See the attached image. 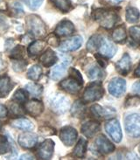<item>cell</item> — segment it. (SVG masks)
Segmentation results:
<instances>
[{
	"instance_id": "6da1fadb",
	"label": "cell",
	"mask_w": 140,
	"mask_h": 160,
	"mask_svg": "<svg viewBox=\"0 0 140 160\" xmlns=\"http://www.w3.org/2000/svg\"><path fill=\"white\" fill-rule=\"evenodd\" d=\"M69 77L63 80L60 83V87L63 90L69 94H77L82 88L83 84V79L82 74L75 68H70Z\"/></svg>"
},
{
	"instance_id": "7a4b0ae2",
	"label": "cell",
	"mask_w": 140,
	"mask_h": 160,
	"mask_svg": "<svg viewBox=\"0 0 140 160\" xmlns=\"http://www.w3.org/2000/svg\"><path fill=\"white\" fill-rule=\"evenodd\" d=\"M93 18L105 29H111L118 20V15L115 12L103 8L96 10L93 13Z\"/></svg>"
},
{
	"instance_id": "3957f363",
	"label": "cell",
	"mask_w": 140,
	"mask_h": 160,
	"mask_svg": "<svg viewBox=\"0 0 140 160\" xmlns=\"http://www.w3.org/2000/svg\"><path fill=\"white\" fill-rule=\"evenodd\" d=\"M26 25L28 32L36 38H42L47 34V26L37 15L31 14L26 18Z\"/></svg>"
},
{
	"instance_id": "277c9868",
	"label": "cell",
	"mask_w": 140,
	"mask_h": 160,
	"mask_svg": "<svg viewBox=\"0 0 140 160\" xmlns=\"http://www.w3.org/2000/svg\"><path fill=\"white\" fill-rule=\"evenodd\" d=\"M103 95H104V89L102 83L99 82H92L83 92L82 100L84 103L93 102L100 100Z\"/></svg>"
},
{
	"instance_id": "5b68a950",
	"label": "cell",
	"mask_w": 140,
	"mask_h": 160,
	"mask_svg": "<svg viewBox=\"0 0 140 160\" xmlns=\"http://www.w3.org/2000/svg\"><path fill=\"white\" fill-rule=\"evenodd\" d=\"M124 127L127 134L131 138L140 137V115L137 113L128 115L124 119Z\"/></svg>"
},
{
	"instance_id": "8992f818",
	"label": "cell",
	"mask_w": 140,
	"mask_h": 160,
	"mask_svg": "<svg viewBox=\"0 0 140 160\" xmlns=\"http://www.w3.org/2000/svg\"><path fill=\"white\" fill-rule=\"evenodd\" d=\"M50 107L56 114H64L66 111H68V109H69V100L60 94L52 95L50 100Z\"/></svg>"
},
{
	"instance_id": "52a82bcc",
	"label": "cell",
	"mask_w": 140,
	"mask_h": 160,
	"mask_svg": "<svg viewBox=\"0 0 140 160\" xmlns=\"http://www.w3.org/2000/svg\"><path fill=\"white\" fill-rule=\"evenodd\" d=\"M105 130L111 139L116 143H120L122 140V134L120 122L118 119H110L105 123Z\"/></svg>"
},
{
	"instance_id": "ba28073f",
	"label": "cell",
	"mask_w": 140,
	"mask_h": 160,
	"mask_svg": "<svg viewBox=\"0 0 140 160\" xmlns=\"http://www.w3.org/2000/svg\"><path fill=\"white\" fill-rule=\"evenodd\" d=\"M108 90H109V94L115 96V97L122 96L126 91V82H125V80L120 78V77L113 78L109 82Z\"/></svg>"
},
{
	"instance_id": "9c48e42d",
	"label": "cell",
	"mask_w": 140,
	"mask_h": 160,
	"mask_svg": "<svg viewBox=\"0 0 140 160\" xmlns=\"http://www.w3.org/2000/svg\"><path fill=\"white\" fill-rule=\"evenodd\" d=\"M77 136L78 134L76 130L70 126H66L60 131V139L66 146H72L74 144Z\"/></svg>"
},
{
	"instance_id": "30bf717a",
	"label": "cell",
	"mask_w": 140,
	"mask_h": 160,
	"mask_svg": "<svg viewBox=\"0 0 140 160\" xmlns=\"http://www.w3.org/2000/svg\"><path fill=\"white\" fill-rule=\"evenodd\" d=\"M82 38L79 35H76L62 41L59 45V49L62 52H72L79 49L82 47Z\"/></svg>"
},
{
	"instance_id": "8fae6325",
	"label": "cell",
	"mask_w": 140,
	"mask_h": 160,
	"mask_svg": "<svg viewBox=\"0 0 140 160\" xmlns=\"http://www.w3.org/2000/svg\"><path fill=\"white\" fill-rule=\"evenodd\" d=\"M98 51H99V54H101L102 56H103L106 59H110L116 54L118 51V48L110 39L102 38Z\"/></svg>"
},
{
	"instance_id": "7c38bea8",
	"label": "cell",
	"mask_w": 140,
	"mask_h": 160,
	"mask_svg": "<svg viewBox=\"0 0 140 160\" xmlns=\"http://www.w3.org/2000/svg\"><path fill=\"white\" fill-rule=\"evenodd\" d=\"M18 144L24 149H32L35 147L38 142V137L32 132L26 131L18 136Z\"/></svg>"
},
{
	"instance_id": "4fadbf2b",
	"label": "cell",
	"mask_w": 140,
	"mask_h": 160,
	"mask_svg": "<svg viewBox=\"0 0 140 160\" xmlns=\"http://www.w3.org/2000/svg\"><path fill=\"white\" fill-rule=\"evenodd\" d=\"M54 152V143L51 139H47L40 144L37 151V154L40 159H50Z\"/></svg>"
},
{
	"instance_id": "5bb4252c",
	"label": "cell",
	"mask_w": 140,
	"mask_h": 160,
	"mask_svg": "<svg viewBox=\"0 0 140 160\" xmlns=\"http://www.w3.org/2000/svg\"><path fill=\"white\" fill-rule=\"evenodd\" d=\"M96 147L97 151L102 153V154H109L111 152H114L115 150V146L114 144L106 137L103 135H100L98 136L96 139Z\"/></svg>"
},
{
	"instance_id": "9a60e30c",
	"label": "cell",
	"mask_w": 140,
	"mask_h": 160,
	"mask_svg": "<svg viewBox=\"0 0 140 160\" xmlns=\"http://www.w3.org/2000/svg\"><path fill=\"white\" fill-rule=\"evenodd\" d=\"M70 63V58L68 56L63 57V60L61 61V63L56 65L54 68H52V69L50 72V78L54 81H58L64 75V74L67 71L68 66Z\"/></svg>"
},
{
	"instance_id": "2e32d148",
	"label": "cell",
	"mask_w": 140,
	"mask_h": 160,
	"mask_svg": "<svg viewBox=\"0 0 140 160\" xmlns=\"http://www.w3.org/2000/svg\"><path fill=\"white\" fill-rule=\"evenodd\" d=\"M25 110L27 112L30 116L33 117H39L44 110V105L42 102H40L39 100L32 99L26 102L25 104Z\"/></svg>"
},
{
	"instance_id": "e0dca14e",
	"label": "cell",
	"mask_w": 140,
	"mask_h": 160,
	"mask_svg": "<svg viewBox=\"0 0 140 160\" xmlns=\"http://www.w3.org/2000/svg\"><path fill=\"white\" fill-rule=\"evenodd\" d=\"M74 32V24L69 20H62L56 26L54 30V35L57 37H66L73 34Z\"/></svg>"
},
{
	"instance_id": "ac0fdd59",
	"label": "cell",
	"mask_w": 140,
	"mask_h": 160,
	"mask_svg": "<svg viewBox=\"0 0 140 160\" xmlns=\"http://www.w3.org/2000/svg\"><path fill=\"white\" fill-rule=\"evenodd\" d=\"M58 61L55 52H53L52 49H48L40 55L39 57V62L46 68H50L53 66Z\"/></svg>"
},
{
	"instance_id": "d6986e66",
	"label": "cell",
	"mask_w": 140,
	"mask_h": 160,
	"mask_svg": "<svg viewBox=\"0 0 140 160\" xmlns=\"http://www.w3.org/2000/svg\"><path fill=\"white\" fill-rule=\"evenodd\" d=\"M81 130L86 138H93L100 130V123L96 121L86 122L82 124Z\"/></svg>"
},
{
	"instance_id": "ffe728a7",
	"label": "cell",
	"mask_w": 140,
	"mask_h": 160,
	"mask_svg": "<svg viewBox=\"0 0 140 160\" xmlns=\"http://www.w3.org/2000/svg\"><path fill=\"white\" fill-rule=\"evenodd\" d=\"M131 68V59L128 53H124L121 60L117 62L116 68L118 70V73H120L122 75H127V74L130 72Z\"/></svg>"
},
{
	"instance_id": "44dd1931",
	"label": "cell",
	"mask_w": 140,
	"mask_h": 160,
	"mask_svg": "<svg viewBox=\"0 0 140 160\" xmlns=\"http://www.w3.org/2000/svg\"><path fill=\"white\" fill-rule=\"evenodd\" d=\"M12 80L9 76H3L0 78V98H4L10 94L13 88Z\"/></svg>"
},
{
	"instance_id": "7402d4cb",
	"label": "cell",
	"mask_w": 140,
	"mask_h": 160,
	"mask_svg": "<svg viewBox=\"0 0 140 160\" xmlns=\"http://www.w3.org/2000/svg\"><path fill=\"white\" fill-rule=\"evenodd\" d=\"M46 45H47V42L44 40H41V39L35 40L29 45V47L27 48V52L31 56L38 55L43 52V50L46 48Z\"/></svg>"
},
{
	"instance_id": "603a6c76",
	"label": "cell",
	"mask_w": 140,
	"mask_h": 160,
	"mask_svg": "<svg viewBox=\"0 0 140 160\" xmlns=\"http://www.w3.org/2000/svg\"><path fill=\"white\" fill-rule=\"evenodd\" d=\"M11 125L13 126L14 128L26 130V131L33 129V124L32 123V122L24 117H18L16 119H13L12 121L11 122Z\"/></svg>"
},
{
	"instance_id": "cb8c5ba5",
	"label": "cell",
	"mask_w": 140,
	"mask_h": 160,
	"mask_svg": "<svg viewBox=\"0 0 140 160\" xmlns=\"http://www.w3.org/2000/svg\"><path fill=\"white\" fill-rule=\"evenodd\" d=\"M92 114L95 117H98V118H103V117H108L110 116L112 113H116L114 110V108H103L98 104H95L90 108Z\"/></svg>"
},
{
	"instance_id": "d4e9b609",
	"label": "cell",
	"mask_w": 140,
	"mask_h": 160,
	"mask_svg": "<svg viewBox=\"0 0 140 160\" xmlns=\"http://www.w3.org/2000/svg\"><path fill=\"white\" fill-rule=\"evenodd\" d=\"M87 75L90 80H102L104 78L105 73L101 66L93 64L87 70Z\"/></svg>"
},
{
	"instance_id": "484cf974",
	"label": "cell",
	"mask_w": 140,
	"mask_h": 160,
	"mask_svg": "<svg viewBox=\"0 0 140 160\" xmlns=\"http://www.w3.org/2000/svg\"><path fill=\"white\" fill-rule=\"evenodd\" d=\"M87 146L88 142L85 138H80L79 139L78 143H76L75 147H74V151H73V156L75 158H83L85 153L87 152Z\"/></svg>"
},
{
	"instance_id": "4316f807",
	"label": "cell",
	"mask_w": 140,
	"mask_h": 160,
	"mask_svg": "<svg viewBox=\"0 0 140 160\" xmlns=\"http://www.w3.org/2000/svg\"><path fill=\"white\" fill-rule=\"evenodd\" d=\"M126 29L124 26H119L112 32V39L117 43H123L126 40Z\"/></svg>"
},
{
	"instance_id": "83f0119b",
	"label": "cell",
	"mask_w": 140,
	"mask_h": 160,
	"mask_svg": "<svg viewBox=\"0 0 140 160\" xmlns=\"http://www.w3.org/2000/svg\"><path fill=\"white\" fill-rule=\"evenodd\" d=\"M102 39V37L98 34H95L90 37V39H88L87 43L88 51L90 52H95L96 51H97L100 47Z\"/></svg>"
},
{
	"instance_id": "f1b7e54d",
	"label": "cell",
	"mask_w": 140,
	"mask_h": 160,
	"mask_svg": "<svg viewBox=\"0 0 140 160\" xmlns=\"http://www.w3.org/2000/svg\"><path fill=\"white\" fill-rule=\"evenodd\" d=\"M10 111L11 116L13 117H22L24 116V114L26 112L25 108L22 106L21 103H18L17 102H14L13 101L12 103L10 104V107H9L8 112Z\"/></svg>"
},
{
	"instance_id": "f546056e",
	"label": "cell",
	"mask_w": 140,
	"mask_h": 160,
	"mask_svg": "<svg viewBox=\"0 0 140 160\" xmlns=\"http://www.w3.org/2000/svg\"><path fill=\"white\" fill-rule=\"evenodd\" d=\"M42 74V68L39 65H33L27 71V78L30 79L32 82L39 81Z\"/></svg>"
},
{
	"instance_id": "4dcf8cb0",
	"label": "cell",
	"mask_w": 140,
	"mask_h": 160,
	"mask_svg": "<svg viewBox=\"0 0 140 160\" xmlns=\"http://www.w3.org/2000/svg\"><path fill=\"white\" fill-rule=\"evenodd\" d=\"M140 18L139 11L135 7H129L127 8L126 13H125V18L128 23H137L138 21Z\"/></svg>"
},
{
	"instance_id": "1f68e13d",
	"label": "cell",
	"mask_w": 140,
	"mask_h": 160,
	"mask_svg": "<svg viewBox=\"0 0 140 160\" xmlns=\"http://www.w3.org/2000/svg\"><path fill=\"white\" fill-rule=\"evenodd\" d=\"M26 90L32 95L35 97L37 96H39V95L42 94L43 92V87L39 84H37V83H34V82H30L28 84L26 85Z\"/></svg>"
},
{
	"instance_id": "d6a6232c",
	"label": "cell",
	"mask_w": 140,
	"mask_h": 160,
	"mask_svg": "<svg viewBox=\"0 0 140 160\" xmlns=\"http://www.w3.org/2000/svg\"><path fill=\"white\" fill-rule=\"evenodd\" d=\"M28 95H29V93L26 89H18L13 95L12 101L17 102L18 103H25L27 102Z\"/></svg>"
},
{
	"instance_id": "836d02e7",
	"label": "cell",
	"mask_w": 140,
	"mask_h": 160,
	"mask_svg": "<svg viewBox=\"0 0 140 160\" xmlns=\"http://www.w3.org/2000/svg\"><path fill=\"white\" fill-rule=\"evenodd\" d=\"M84 102L81 101H76L73 105V107L71 108V113L72 115L75 117H81L83 115V113L85 111L84 108Z\"/></svg>"
},
{
	"instance_id": "e575fe53",
	"label": "cell",
	"mask_w": 140,
	"mask_h": 160,
	"mask_svg": "<svg viewBox=\"0 0 140 160\" xmlns=\"http://www.w3.org/2000/svg\"><path fill=\"white\" fill-rule=\"evenodd\" d=\"M53 4L59 10H61L63 12H68L71 8V1L70 0H52Z\"/></svg>"
},
{
	"instance_id": "d590c367",
	"label": "cell",
	"mask_w": 140,
	"mask_h": 160,
	"mask_svg": "<svg viewBox=\"0 0 140 160\" xmlns=\"http://www.w3.org/2000/svg\"><path fill=\"white\" fill-rule=\"evenodd\" d=\"M24 55H25V48L22 46H17L12 49L10 57L13 61H18V60H23Z\"/></svg>"
},
{
	"instance_id": "8d00e7d4",
	"label": "cell",
	"mask_w": 140,
	"mask_h": 160,
	"mask_svg": "<svg viewBox=\"0 0 140 160\" xmlns=\"http://www.w3.org/2000/svg\"><path fill=\"white\" fill-rule=\"evenodd\" d=\"M10 143L8 138L3 135H0V155L5 154L10 151Z\"/></svg>"
},
{
	"instance_id": "74e56055",
	"label": "cell",
	"mask_w": 140,
	"mask_h": 160,
	"mask_svg": "<svg viewBox=\"0 0 140 160\" xmlns=\"http://www.w3.org/2000/svg\"><path fill=\"white\" fill-rule=\"evenodd\" d=\"M129 32H130L131 39L140 46V26H131Z\"/></svg>"
},
{
	"instance_id": "f35d334b",
	"label": "cell",
	"mask_w": 140,
	"mask_h": 160,
	"mask_svg": "<svg viewBox=\"0 0 140 160\" xmlns=\"http://www.w3.org/2000/svg\"><path fill=\"white\" fill-rule=\"evenodd\" d=\"M140 104V96L131 95L125 100V107H137Z\"/></svg>"
},
{
	"instance_id": "ab89813d",
	"label": "cell",
	"mask_w": 140,
	"mask_h": 160,
	"mask_svg": "<svg viewBox=\"0 0 140 160\" xmlns=\"http://www.w3.org/2000/svg\"><path fill=\"white\" fill-rule=\"evenodd\" d=\"M44 0H24L25 4L31 9V10H37L40 7Z\"/></svg>"
},
{
	"instance_id": "60d3db41",
	"label": "cell",
	"mask_w": 140,
	"mask_h": 160,
	"mask_svg": "<svg viewBox=\"0 0 140 160\" xmlns=\"http://www.w3.org/2000/svg\"><path fill=\"white\" fill-rule=\"evenodd\" d=\"M26 66V62H24V60H18L13 62V69L16 72H22L25 69Z\"/></svg>"
},
{
	"instance_id": "b9f144b4",
	"label": "cell",
	"mask_w": 140,
	"mask_h": 160,
	"mask_svg": "<svg viewBox=\"0 0 140 160\" xmlns=\"http://www.w3.org/2000/svg\"><path fill=\"white\" fill-rule=\"evenodd\" d=\"M39 131L44 135V136H51V135L55 134V130L52 129V128H50L48 126H44V127H41L39 129Z\"/></svg>"
},
{
	"instance_id": "7bdbcfd3",
	"label": "cell",
	"mask_w": 140,
	"mask_h": 160,
	"mask_svg": "<svg viewBox=\"0 0 140 160\" xmlns=\"http://www.w3.org/2000/svg\"><path fill=\"white\" fill-rule=\"evenodd\" d=\"M7 115H8V109H7V108L4 105L0 103V119L5 118V117H7Z\"/></svg>"
},
{
	"instance_id": "ee69618b",
	"label": "cell",
	"mask_w": 140,
	"mask_h": 160,
	"mask_svg": "<svg viewBox=\"0 0 140 160\" xmlns=\"http://www.w3.org/2000/svg\"><path fill=\"white\" fill-rule=\"evenodd\" d=\"M132 91L136 93V94H138L140 95V81L139 82H135L132 86Z\"/></svg>"
},
{
	"instance_id": "f6af8a7d",
	"label": "cell",
	"mask_w": 140,
	"mask_h": 160,
	"mask_svg": "<svg viewBox=\"0 0 140 160\" xmlns=\"http://www.w3.org/2000/svg\"><path fill=\"white\" fill-rule=\"evenodd\" d=\"M4 67H5V64H4V61L3 60V57L0 54V73L4 70Z\"/></svg>"
},
{
	"instance_id": "bcb514c9",
	"label": "cell",
	"mask_w": 140,
	"mask_h": 160,
	"mask_svg": "<svg viewBox=\"0 0 140 160\" xmlns=\"http://www.w3.org/2000/svg\"><path fill=\"white\" fill-rule=\"evenodd\" d=\"M20 159H34V158L30 154H24L20 157Z\"/></svg>"
},
{
	"instance_id": "7dc6e473",
	"label": "cell",
	"mask_w": 140,
	"mask_h": 160,
	"mask_svg": "<svg viewBox=\"0 0 140 160\" xmlns=\"http://www.w3.org/2000/svg\"><path fill=\"white\" fill-rule=\"evenodd\" d=\"M134 74H135L136 76H138V77H140V63L138 66V68H136L135 72H134Z\"/></svg>"
},
{
	"instance_id": "c3c4849f",
	"label": "cell",
	"mask_w": 140,
	"mask_h": 160,
	"mask_svg": "<svg viewBox=\"0 0 140 160\" xmlns=\"http://www.w3.org/2000/svg\"><path fill=\"white\" fill-rule=\"evenodd\" d=\"M112 3H114V4H119V3H121V2H122L123 0H110Z\"/></svg>"
},
{
	"instance_id": "681fc988",
	"label": "cell",
	"mask_w": 140,
	"mask_h": 160,
	"mask_svg": "<svg viewBox=\"0 0 140 160\" xmlns=\"http://www.w3.org/2000/svg\"><path fill=\"white\" fill-rule=\"evenodd\" d=\"M138 152H139L140 153V143H139V145H138Z\"/></svg>"
},
{
	"instance_id": "f907efd6",
	"label": "cell",
	"mask_w": 140,
	"mask_h": 160,
	"mask_svg": "<svg viewBox=\"0 0 140 160\" xmlns=\"http://www.w3.org/2000/svg\"><path fill=\"white\" fill-rule=\"evenodd\" d=\"M0 129H1V123H0Z\"/></svg>"
}]
</instances>
